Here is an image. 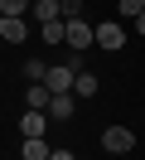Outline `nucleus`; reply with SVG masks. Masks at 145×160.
<instances>
[{"label":"nucleus","instance_id":"obj_17","mask_svg":"<svg viewBox=\"0 0 145 160\" xmlns=\"http://www.w3.org/2000/svg\"><path fill=\"white\" fill-rule=\"evenodd\" d=\"M135 34H145V10H140V15H135Z\"/></svg>","mask_w":145,"mask_h":160},{"label":"nucleus","instance_id":"obj_18","mask_svg":"<svg viewBox=\"0 0 145 160\" xmlns=\"http://www.w3.org/2000/svg\"><path fill=\"white\" fill-rule=\"evenodd\" d=\"M0 15H5V10H0Z\"/></svg>","mask_w":145,"mask_h":160},{"label":"nucleus","instance_id":"obj_1","mask_svg":"<svg viewBox=\"0 0 145 160\" xmlns=\"http://www.w3.org/2000/svg\"><path fill=\"white\" fill-rule=\"evenodd\" d=\"M48 92H73V82H77V68L73 63H58V68H48Z\"/></svg>","mask_w":145,"mask_h":160},{"label":"nucleus","instance_id":"obj_13","mask_svg":"<svg viewBox=\"0 0 145 160\" xmlns=\"http://www.w3.org/2000/svg\"><path fill=\"white\" fill-rule=\"evenodd\" d=\"M116 10H121V15H126V20H135V15H140V10H145V0H116Z\"/></svg>","mask_w":145,"mask_h":160},{"label":"nucleus","instance_id":"obj_3","mask_svg":"<svg viewBox=\"0 0 145 160\" xmlns=\"http://www.w3.org/2000/svg\"><path fill=\"white\" fill-rule=\"evenodd\" d=\"M48 117H58V121L77 117V92H53V102H48Z\"/></svg>","mask_w":145,"mask_h":160},{"label":"nucleus","instance_id":"obj_9","mask_svg":"<svg viewBox=\"0 0 145 160\" xmlns=\"http://www.w3.org/2000/svg\"><path fill=\"white\" fill-rule=\"evenodd\" d=\"M34 20H63V0H34Z\"/></svg>","mask_w":145,"mask_h":160},{"label":"nucleus","instance_id":"obj_7","mask_svg":"<svg viewBox=\"0 0 145 160\" xmlns=\"http://www.w3.org/2000/svg\"><path fill=\"white\" fill-rule=\"evenodd\" d=\"M39 39L44 44H68V20H44L39 24Z\"/></svg>","mask_w":145,"mask_h":160},{"label":"nucleus","instance_id":"obj_14","mask_svg":"<svg viewBox=\"0 0 145 160\" xmlns=\"http://www.w3.org/2000/svg\"><path fill=\"white\" fill-rule=\"evenodd\" d=\"M82 5L87 0H63V20H82Z\"/></svg>","mask_w":145,"mask_h":160},{"label":"nucleus","instance_id":"obj_6","mask_svg":"<svg viewBox=\"0 0 145 160\" xmlns=\"http://www.w3.org/2000/svg\"><path fill=\"white\" fill-rule=\"evenodd\" d=\"M24 15H0V39H10V44H19V39H24Z\"/></svg>","mask_w":145,"mask_h":160},{"label":"nucleus","instance_id":"obj_8","mask_svg":"<svg viewBox=\"0 0 145 160\" xmlns=\"http://www.w3.org/2000/svg\"><path fill=\"white\" fill-rule=\"evenodd\" d=\"M44 126H48V112H34V107H29L24 117H19V131H24V136H44Z\"/></svg>","mask_w":145,"mask_h":160},{"label":"nucleus","instance_id":"obj_16","mask_svg":"<svg viewBox=\"0 0 145 160\" xmlns=\"http://www.w3.org/2000/svg\"><path fill=\"white\" fill-rule=\"evenodd\" d=\"M53 160H77V155H73V150H53Z\"/></svg>","mask_w":145,"mask_h":160},{"label":"nucleus","instance_id":"obj_2","mask_svg":"<svg viewBox=\"0 0 145 160\" xmlns=\"http://www.w3.org/2000/svg\"><path fill=\"white\" fill-rule=\"evenodd\" d=\"M102 146L111 150V155H126V150H135V136L126 126H106V136H102Z\"/></svg>","mask_w":145,"mask_h":160},{"label":"nucleus","instance_id":"obj_15","mask_svg":"<svg viewBox=\"0 0 145 160\" xmlns=\"http://www.w3.org/2000/svg\"><path fill=\"white\" fill-rule=\"evenodd\" d=\"M24 5H29V0H0V10H5V15H24Z\"/></svg>","mask_w":145,"mask_h":160},{"label":"nucleus","instance_id":"obj_5","mask_svg":"<svg viewBox=\"0 0 145 160\" xmlns=\"http://www.w3.org/2000/svg\"><path fill=\"white\" fill-rule=\"evenodd\" d=\"M121 44H126V29H121V24H97V49H121Z\"/></svg>","mask_w":145,"mask_h":160},{"label":"nucleus","instance_id":"obj_12","mask_svg":"<svg viewBox=\"0 0 145 160\" xmlns=\"http://www.w3.org/2000/svg\"><path fill=\"white\" fill-rule=\"evenodd\" d=\"M24 78H29V82H44V78H48V68H44L39 58H29V63H24Z\"/></svg>","mask_w":145,"mask_h":160},{"label":"nucleus","instance_id":"obj_11","mask_svg":"<svg viewBox=\"0 0 145 160\" xmlns=\"http://www.w3.org/2000/svg\"><path fill=\"white\" fill-rule=\"evenodd\" d=\"M73 92H77V102H82V97H97V73H77Z\"/></svg>","mask_w":145,"mask_h":160},{"label":"nucleus","instance_id":"obj_10","mask_svg":"<svg viewBox=\"0 0 145 160\" xmlns=\"http://www.w3.org/2000/svg\"><path fill=\"white\" fill-rule=\"evenodd\" d=\"M19 155H24V160H48L53 150L44 146V136H24V150H19Z\"/></svg>","mask_w":145,"mask_h":160},{"label":"nucleus","instance_id":"obj_4","mask_svg":"<svg viewBox=\"0 0 145 160\" xmlns=\"http://www.w3.org/2000/svg\"><path fill=\"white\" fill-rule=\"evenodd\" d=\"M68 44L73 49H87V44H97V29L87 20H68Z\"/></svg>","mask_w":145,"mask_h":160}]
</instances>
